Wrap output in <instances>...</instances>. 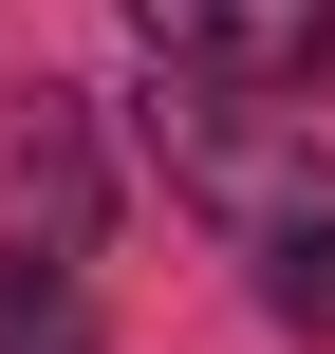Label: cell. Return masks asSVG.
<instances>
[{"instance_id":"obj_1","label":"cell","mask_w":335,"mask_h":354,"mask_svg":"<svg viewBox=\"0 0 335 354\" xmlns=\"http://www.w3.org/2000/svg\"><path fill=\"white\" fill-rule=\"evenodd\" d=\"M168 187L205 224H298V205H335V149L280 131V93H186L168 112Z\"/></svg>"},{"instance_id":"obj_2","label":"cell","mask_w":335,"mask_h":354,"mask_svg":"<svg viewBox=\"0 0 335 354\" xmlns=\"http://www.w3.org/2000/svg\"><path fill=\"white\" fill-rule=\"evenodd\" d=\"M168 93H335V0H149Z\"/></svg>"},{"instance_id":"obj_3","label":"cell","mask_w":335,"mask_h":354,"mask_svg":"<svg viewBox=\"0 0 335 354\" xmlns=\"http://www.w3.org/2000/svg\"><path fill=\"white\" fill-rule=\"evenodd\" d=\"M0 354H112V336H93L75 243H0Z\"/></svg>"},{"instance_id":"obj_4","label":"cell","mask_w":335,"mask_h":354,"mask_svg":"<svg viewBox=\"0 0 335 354\" xmlns=\"http://www.w3.org/2000/svg\"><path fill=\"white\" fill-rule=\"evenodd\" d=\"M261 299H280L298 336H335V205H298V224H261Z\"/></svg>"}]
</instances>
